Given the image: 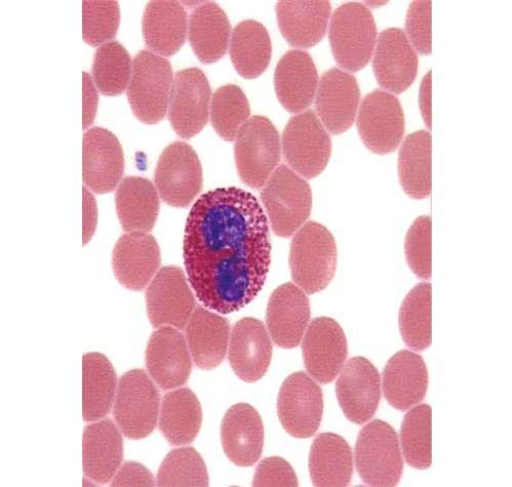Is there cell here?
Instances as JSON below:
<instances>
[{"label":"cell","instance_id":"cell-1","mask_svg":"<svg viewBox=\"0 0 512 487\" xmlns=\"http://www.w3.org/2000/svg\"><path fill=\"white\" fill-rule=\"evenodd\" d=\"M183 256L191 287L207 308L230 314L253 302L271 262L268 220L257 198L236 187L202 195L187 218Z\"/></svg>","mask_w":512,"mask_h":487},{"label":"cell","instance_id":"cell-2","mask_svg":"<svg viewBox=\"0 0 512 487\" xmlns=\"http://www.w3.org/2000/svg\"><path fill=\"white\" fill-rule=\"evenodd\" d=\"M337 261L335 238L322 224L308 222L295 234L290 268L294 282L305 294H317L329 286L336 273Z\"/></svg>","mask_w":512,"mask_h":487},{"label":"cell","instance_id":"cell-3","mask_svg":"<svg viewBox=\"0 0 512 487\" xmlns=\"http://www.w3.org/2000/svg\"><path fill=\"white\" fill-rule=\"evenodd\" d=\"M174 84L170 62L150 51L135 58L128 87V99L134 115L146 125L161 123L170 105Z\"/></svg>","mask_w":512,"mask_h":487},{"label":"cell","instance_id":"cell-4","mask_svg":"<svg viewBox=\"0 0 512 487\" xmlns=\"http://www.w3.org/2000/svg\"><path fill=\"white\" fill-rule=\"evenodd\" d=\"M329 39L341 68L350 72L364 69L377 43V27L371 11L360 3L341 6L331 19Z\"/></svg>","mask_w":512,"mask_h":487},{"label":"cell","instance_id":"cell-5","mask_svg":"<svg viewBox=\"0 0 512 487\" xmlns=\"http://www.w3.org/2000/svg\"><path fill=\"white\" fill-rule=\"evenodd\" d=\"M356 466L362 480L370 486H397L404 460L396 430L381 420L365 426L356 445Z\"/></svg>","mask_w":512,"mask_h":487},{"label":"cell","instance_id":"cell-6","mask_svg":"<svg viewBox=\"0 0 512 487\" xmlns=\"http://www.w3.org/2000/svg\"><path fill=\"white\" fill-rule=\"evenodd\" d=\"M272 230L288 238L308 220L312 208L309 184L286 166L275 170L261 192Z\"/></svg>","mask_w":512,"mask_h":487},{"label":"cell","instance_id":"cell-7","mask_svg":"<svg viewBox=\"0 0 512 487\" xmlns=\"http://www.w3.org/2000/svg\"><path fill=\"white\" fill-rule=\"evenodd\" d=\"M235 164L242 181L263 187L281 159L280 134L264 116H253L240 130L234 145Z\"/></svg>","mask_w":512,"mask_h":487},{"label":"cell","instance_id":"cell-8","mask_svg":"<svg viewBox=\"0 0 512 487\" xmlns=\"http://www.w3.org/2000/svg\"><path fill=\"white\" fill-rule=\"evenodd\" d=\"M283 152L287 164L305 179H313L325 171L332 154V141L312 110L289 120L283 134Z\"/></svg>","mask_w":512,"mask_h":487},{"label":"cell","instance_id":"cell-9","mask_svg":"<svg viewBox=\"0 0 512 487\" xmlns=\"http://www.w3.org/2000/svg\"><path fill=\"white\" fill-rule=\"evenodd\" d=\"M160 411V392L142 370L126 373L118 385L114 419L124 435L139 440L155 429Z\"/></svg>","mask_w":512,"mask_h":487},{"label":"cell","instance_id":"cell-10","mask_svg":"<svg viewBox=\"0 0 512 487\" xmlns=\"http://www.w3.org/2000/svg\"><path fill=\"white\" fill-rule=\"evenodd\" d=\"M154 180L166 204L187 208L203 189V169L198 154L184 142L172 143L157 162Z\"/></svg>","mask_w":512,"mask_h":487},{"label":"cell","instance_id":"cell-11","mask_svg":"<svg viewBox=\"0 0 512 487\" xmlns=\"http://www.w3.org/2000/svg\"><path fill=\"white\" fill-rule=\"evenodd\" d=\"M358 130L366 147L378 155L395 152L403 141L406 123L396 96L376 90L361 104Z\"/></svg>","mask_w":512,"mask_h":487},{"label":"cell","instance_id":"cell-12","mask_svg":"<svg viewBox=\"0 0 512 487\" xmlns=\"http://www.w3.org/2000/svg\"><path fill=\"white\" fill-rule=\"evenodd\" d=\"M212 91L209 80L199 68L177 72L169 105V120L178 136L189 140L208 124Z\"/></svg>","mask_w":512,"mask_h":487},{"label":"cell","instance_id":"cell-13","mask_svg":"<svg viewBox=\"0 0 512 487\" xmlns=\"http://www.w3.org/2000/svg\"><path fill=\"white\" fill-rule=\"evenodd\" d=\"M146 305L153 328L183 330L187 326L195 299L181 268L164 267L154 276L146 292Z\"/></svg>","mask_w":512,"mask_h":487},{"label":"cell","instance_id":"cell-14","mask_svg":"<svg viewBox=\"0 0 512 487\" xmlns=\"http://www.w3.org/2000/svg\"><path fill=\"white\" fill-rule=\"evenodd\" d=\"M278 414L290 435L312 437L318 432L324 414V397L319 384L304 372L288 377L280 391Z\"/></svg>","mask_w":512,"mask_h":487},{"label":"cell","instance_id":"cell-15","mask_svg":"<svg viewBox=\"0 0 512 487\" xmlns=\"http://www.w3.org/2000/svg\"><path fill=\"white\" fill-rule=\"evenodd\" d=\"M302 353L311 378L321 384L332 383L348 356L347 340L340 324L329 317L312 320L303 337Z\"/></svg>","mask_w":512,"mask_h":487},{"label":"cell","instance_id":"cell-16","mask_svg":"<svg viewBox=\"0 0 512 487\" xmlns=\"http://www.w3.org/2000/svg\"><path fill=\"white\" fill-rule=\"evenodd\" d=\"M336 393L345 417L363 425L376 414L381 400V378L365 357L351 358L336 384Z\"/></svg>","mask_w":512,"mask_h":487},{"label":"cell","instance_id":"cell-17","mask_svg":"<svg viewBox=\"0 0 512 487\" xmlns=\"http://www.w3.org/2000/svg\"><path fill=\"white\" fill-rule=\"evenodd\" d=\"M375 49L373 69L378 84L393 94L406 92L417 77L418 56L405 31H382Z\"/></svg>","mask_w":512,"mask_h":487},{"label":"cell","instance_id":"cell-18","mask_svg":"<svg viewBox=\"0 0 512 487\" xmlns=\"http://www.w3.org/2000/svg\"><path fill=\"white\" fill-rule=\"evenodd\" d=\"M318 117L333 135L348 131L356 120L361 100L357 78L339 68H332L321 78L318 91Z\"/></svg>","mask_w":512,"mask_h":487},{"label":"cell","instance_id":"cell-19","mask_svg":"<svg viewBox=\"0 0 512 487\" xmlns=\"http://www.w3.org/2000/svg\"><path fill=\"white\" fill-rule=\"evenodd\" d=\"M161 266V251L156 239L145 232L123 235L112 254L115 277L123 287L142 291Z\"/></svg>","mask_w":512,"mask_h":487},{"label":"cell","instance_id":"cell-20","mask_svg":"<svg viewBox=\"0 0 512 487\" xmlns=\"http://www.w3.org/2000/svg\"><path fill=\"white\" fill-rule=\"evenodd\" d=\"M125 171L124 151L120 141L108 130L93 128L84 135L83 177L94 192H112Z\"/></svg>","mask_w":512,"mask_h":487},{"label":"cell","instance_id":"cell-21","mask_svg":"<svg viewBox=\"0 0 512 487\" xmlns=\"http://www.w3.org/2000/svg\"><path fill=\"white\" fill-rule=\"evenodd\" d=\"M146 367L153 381L164 390L186 384L192 362L179 330L163 327L152 334L146 349Z\"/></svg>","mask_w":512,"mask_h":487},{"label":"cell","instance_id":"cell-22","mask_svg":"<svg viewBox=\"0 0 512 487\" xmlns=\"http://www.w3.org/2000/svg\"><path fill=\"white\" fill-rule=\"evenodd\" d=\"M310 320V303L293 283L275 290L268 302L266 322L273 342L284 349L300 345Z\"/></svg>","mask_w":512,"mask_h":487},{"label":"cell","instance_id":"cell-23","mask_svg":"<svg viewBox=\"0 0 512 487\" xmlns=\"http://www.w3.org/2000/svg\"><path fill=\"white\" fill-rule=\"evenodd\" d=\"M228 357L233 372L243 381L254 383L265 376L272 344L262 321L249 317L235 324Z\"/></svg>","mask_w":512,"mask_h":487},{"label":"cell","instance_id":"cell-24","mask_svg":"<svg viewBox=\"0 0 512 487\" xmlns=\"http://www.w3.org/2000/svg\"><path fill=\"white\" fill-rule=\"evenodd\" d=\"M221 440L233 464L253 466L260 459L264 444V427L258 412L247 403L233 405L222 421Z\"/></svg>","mask_w":512,"mask_h":487},{"label":"cell","instance_id":"cell-25","mask_svg":"<svg viewBox=\"0 0 512 487\" xmlns=\"http://www.w3.org/2000/svg\"><path fill=\"white\" fill-rule=\"evenodd\" d=\"M428 371L423 358L402 350L393 355L383 371V393L392 408L408 411L426 396Z\"/></svg>","mask_w":512,"mask_h":487},{"label":"cell","instance_id":"cell-26","mask_svg":"<svg viewBox=\"0 0 512 487\" xmlns=\"http://www.w3.org/2000/svg\"><path fill=\"white\" fill-rule=\"evenodd\" d=\"M274 87L286 110L292 113L306 110L319 87L318 70L310 55L300 50L288 52L275 69Z\"/></svg>","mask_w":512,"mask_h":487},{"label":"cell","instance_id":"cell-27","mask_svg":"<svg viewBox=\"0 0 512 487\" xmlns=\"http://www.w3.org/2000/svg\"><path fill=\"white\" fill-rule=\"evenodd\" d=\"M230 335V326L222 316L198 307L187 326L186 338L192 358L202 370H214L224 360Z\"/></svg>","mask_w":512,"mask_h":487},{"label":"cell","instance_id":"cell-28","mask_svg":"<svg viewBox=\"0 0 512 487\" xmlns=\"http://www.w3.org/2000/svg\"><path fill=\"white\" fill-rule=\"evenodd\" d=\"M332 7L329 2H280V30L294 48L310 49L325 37Z\"/></svg>","mask_w":512,"mask_h":487},{"label":"cell","instance_id":"cell-29","mask_svg":"<svg viewBox=\"0 0 512 487\" xmlns=\"http://www.w3.org/2000/svg\"><path fill=\"white\" fill-rule=\"evenodd\" d=\"M146 46L156 54L171 57L185 44L187 14L178 2L154 0L147 4L143 21Z\"/></svg>","mask_w":512,"mask_h":487},{"label":"cell","instance_id":"cell-30","mask_svg":"<svg viewBox=\"0 0 512 487\" xmlns=\"http://www.w3.org/2000/svg\"><path fill=\"white\" fill-rule=\"evenodd\" d=\"M84 472L97 483L109 482L123 461V438L110 420L86 427L84 432Z\"/></svg>","mask_w":512,"mask_h":487},{"label":"cell","instance_id":"cell-31","mask_svg":"<svg viewBox=\"0 0 512 487\" xmlns=\"http://www.w3.org/2000/svg\"><path fill=\"white\" fill-rule=\"evenodd\" d=\"M309 472L314 486L349 485L353 457L347 441L334 433H323L315 438L309 454Z\"/></svg>","mask_w":512,"mask_h":487},{"label":"cell","instance_id":"cell-32","mask_svg":"<svg viewBox=\"0 0 512 487\" xmlns=\"http://www.w3.org/2000/svg\"><path fill=\"white\" fill-rule=\"evenodd\" d=\"M115 206L118 219L126 232L148 233L159 216V194L147 179L127 177L118 186Z\"/></svg>","mask_w":512,"mask_h":487},{"label":"cell","instance_id":"cell-33","mask_svg":"<svg viewBox=\"0 0 512 487\" xmlns=\"http://www.w3.org/2000/svg\"><path fill=\"white\" fill-rule=\"evenodd\" d=\"M231 26L224 11L213 2L196 8L189 19L188 38L198 59L213 64L228 50Z\"/></svg>","mask_w":512,"mask_h":487},{"label":"cell","instance_id":"cell-34","mask_svg":"<svg viewBox=\"0 0 512 487\" xmlns=\"http://www.w3.org/2000/svg\"><path fill=\"white\" fill-rule=\"evenodd\" d=\"M230 39V59L235 70L247 79L262 75L272 53L266 28L254 20L243 21L233 29Z\"/></svg>","mask_w":512,"mask_h":487},{"label":"cell","instance_id":"cell-35","mask_svg":"<svg viewBox=\"0 0 512 487\" xmlns=\"http://www.w3.org/2000/svg\"><path fill=\"white\" fill-rule=\"evenodd\" d=\"M202 422V405L190 389L182 388L165 395L160 429L171 444L191 443L200 433Z\"/></svg>","mask_w":512,"mask_h":487},{"label":"cell","instance_id":"cell-36","mask_svg":"<svg viewBox=\"0 0 512 487\" xmlns=\"http://www.w3.org/2000/svg\"><path fill=\"white\" fill-rule=\"evenodd\" d=\"M83 416L96 422L110 412L116 390V374L110 361L100 353H88L83 361Z\"/></svg>","mask_w":512,"mask_h":487},{"label":"cell","instance_id":"cell-37","mask_svg":"<svg viewBox=\"0 0 512 487\" xmlns=\"http://www.w3.org/2000/svg\"><path fill=\"white\" fill-rule=\"evenodd\" d=\"M399 176L403 190L412 198L431 194V135L418 131L404 141L399 155Z\"/></svg>","mask_w":512,"mask_h":487},{"label":"cell","instance_id":"cell-38","mask_svg":"<svg viewBox=\"0 0 512 487\" xmlns=\"http://www.w3.org/2000/svg\"><path fill=\"white\" fill-rule=\"evenodd\" d=\"M432 288L428 282L417 284L404 300L400 331L404 342L415 351H424L432 343Z\"/></svg>","mask_w":512,"mask_h":487},{"label":"cell","instance_id":"cell-39","mask_svg":"<svg viewBox=\"0 0 512 487\" xmlns=\"http://www.w3.org/2000/svg\"><path fill=\"white\" fill-rule=\"evenodd\" d=\"M132 70L131 56L120 43L108 42L97 50L92 71L94 83L103 95H122L129 87Z\"/></svg>","mask_w":512,"mask_h":487},{"label":"cell","instance_id":"cell-40","mask_svg":"<svg viewBox=\"0 0 512 487\" xmlns=\"http://www.w3.org/2000/svg\"><path fill=\"white\" fill-rule=\"evenodd\" d=\"M432 410L420 404L410 410L401 428V444L406 462L425 470L432 465Z\"/></svg>","mask_w":512,"mask_h":487},{"label":"cell","instance_id":"cell-41","mask_svg":"<svg viewBox=\"0 0 512 487\" xmlns=\"http://www.w3.org/2000/svg\"><path fill=\"white\" fill-rule=\"evenodd\" d=\"M211 124L225 141L232 142L249 120V101L241 88L226 85L218 89L211 101Z\"/></svg>","mask_w":512,"mask_h":487},{"label":"cell","instance_id":"cell-42","mask_svg":"<svg viewBox=\"0 0 512 487\" xmlns=\"http://www.w3.org/2000/svg\"><path fill=\"white\" fill-rule=\"evenodd\" d=\"M157 485L208 486L209 475L203 458L192 448L172 451L157 474Z\"/></svg>","mask_w":512,"mask_h":487},{"label":"cell","instance_id":"cell-43","mask_svg":"<svg viewBox=\"0 0 512 487\" xmlns=\"http://www.w3.org/2000/svg\"><path fill=\"white\" fill-rule=\"evenodd\" d=\"M121 11L115 0H86L83 3V36L93 47L106 44L120 27Z\"/></svg>","mask_w":512,"mask_h":487},{"label":"cell","instance_id":"cell-44","mask_svg":"<svg viewBox=\"0 0 512 487\" xmlns=\"http://www.w3.org/2000/svg\"><path fill=\"white\" fill-rule=\"evenodd\" d=\"M405 252L407 262L419 278H431V218L419 217L406 236Z\"/></svg>","mask_w":512,"mask_h":487},{"label":"cell","instance_id":"cell-45","mask_svg":"<svg viewBox=\"0 0 512 487\" xmlns=\"http://www.w3.org/2000/svg\"><path fill=\"white\" fill-rule=\"evenodd\" d=\"M431 2H413L408 10L406 29L411 45L421 55H430L432 51L431 36Z\"/></svg>","mask_w":512,"mask_h":487},{"label":"cell","instance_id":"cell-46","mask_svg":"<svg viewBox=\"0 0 512 487\" xmlns=\"http://www.w3.org/2000/svg\"><path fill=\"white\" fill-rule=\"evenodd\" d=\"M253 484L259 487H296L299 482L292 466L286 460L274 457L260 463Z\"/></svg>","mask_w":512,"mask_h":487},{"label":"cell","instance_id":"cell-47","mask_svg":"<svg viewBox=\"0 0 512 487\" xmlns=\"http://www.w3.org/2000/svg\"><path fill=\"white\" fill-rule=\"evenodd\" d=\"M112 486H153L154 479L150 471L136 462H127L118 471L111 482Z\"/></svg>","mask_w":512,"mask_h":487},{"label":"cell","instance_id":"cell-48","mask_svg":"<svg viewBox=\"0 0 512 487\" xmlns=\"http://www.w3.org/2000/svg\"><path fill=\"white\" fill-rule=\"evenodd\" d=\"M98 105V96L92 79L84 72V130L88 129L95 119Z\"/></svg>","mask_w":512,"mask_h":487},{"label":"cell","instance_id":"cell-49","mask_svg":"<svg viewBox=\"0 0 512 487\" xmlns=\"http://www.w3.org/2000/svg\"><path fill=\"white\" fill-rule=\"evenodd\" d=\"M97 223L96 202L87 188H84V245L94 235Z\"/></svg>","mask_w":512,"mask_h":487},{"label":"cell","instance_id":"cell-50","mask_svg":"<svg viewBox=\"0 0 512 487\" xmlns=\"http://www.w3.org/2000/svg\"><path fill=\"white\" fill-rule=\"evenodd\" d=\"M419 106L424 123L431 130V71L422 80L419 92Z\"/></svg>","mask_w":512,"mask_h":487}]
</instances>
